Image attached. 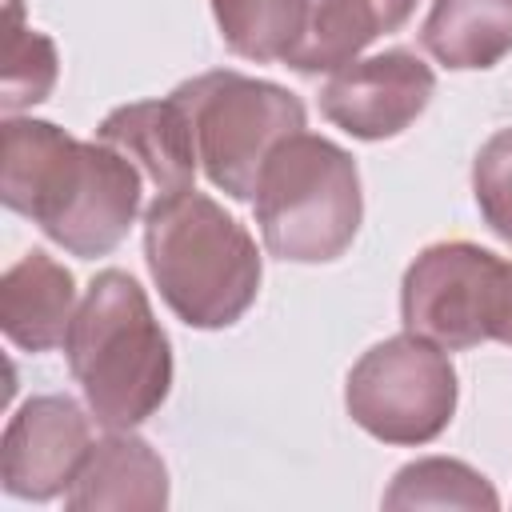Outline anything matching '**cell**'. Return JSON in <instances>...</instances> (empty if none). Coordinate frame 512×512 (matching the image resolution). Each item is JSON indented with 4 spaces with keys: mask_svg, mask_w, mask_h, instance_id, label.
<instances>
[{
    "mask_svg": "<svg viewBox=\"0 0 512 512\" xmlns=\"http://www.w3.org/2000/svg\"><path fill=\"white\" fill-rule=\"evenodd\" d=\"M140 168L104 140H76L52 120L4 116L0 200L80 260L108 256L140 216Z\"/></svg>",
    "mask_w": 512,
    "mask_h": 512,
    "instance_id": "cell-1",
    "label": "cell"
},
{
    "mask_svg": "<svg viewBox=\"0 0 512 512\" xmlns=\"http://www.w3.org/2000/svg\"><path fill=\"white\" fill-rule=\"evenodd\" d=\"M144 260L172 316L204 332L232 328L264 280L252 232L196 188L156 196L144 208Z\"/></svg>",
    "mask_w": 512,
    "mask_h": 512,
    "instance_id": "cell-2",
    "label": "cell"
},
{
    "mask_svg": "<svg viewBox=\"0 0 512 512\" xmlns=\"http://www.w3.org/2000/svg\"><path fill=\"white\" fill-rule=\"evenodd\" d=\"M68 372L100 428H136L172 392V344L136 276L104 268L64 336Z\"/></svg>",
    "mask_w": 512,
    "mask_h": 512,
    "instance_id": "cell-3",
    "label": "cell"
},
{
    "mask_svg": "<svg viewBox=\"0 0 512 512\" xmlns=\"http://www.w3.org/2000/svg\"><path fill=\"white\" fill-rule=\"evenodd\" d=\"M256 224L264 248L292 264L344 256L364 220L360 168L328 136L296 132L272 148L256 180Z\"/></svg>",
    "mask_w": 512,
    "mask_h": 512,
    "instance_id": "cell-4",
    "label": "cell"
},
{
    "mask_svg": "<svg viewBox=\"0 0 512 512\" xmlns=\"http://www.w3.org/2000/svg\"><path fill=\"white\" fill-rule=\"evenodd\" d=\"M196 136V160L212 188L232 200H252L264 160L276 144L304 132V100L272 80L232 68L200 72L172 88Z\"/></svg>",
    "mask_w": 512,
    "mask_h": 512,
    "instance_id": "cell-5",
    "label": "cell"
},
{
    "mask_svg": "<svg viewBox=\"0 0 512 512\" xmlns=\"http://www.w3.org/2000/svg\"><path fill=\"white\" fill-rule=\"evenodd\" d=\"M400 320L444 352L504 340L512 320V260L472 244L440 240L416 252L400 280Z\"/></svg>",
    "mask_w": 512,
    "mask_h": 512,
    "instance_id": "cell-6",
    "label": "cell"
},
{
    "mask_svg": "<svg viewBox=\"0 0 512 512\" xmlns=\"http://www.w3.org/2000/svg\"><path fill=\"white\" fill-rule=\"evenodd\" d=\"M460 380L448 352L416 332L372 344L344 380V408L356 428L396 448L432 444L456 416Z\"/></svg>",
    "mask_w": 512,
    "mask_h": 512,
    "instance_id": "cell-7",
    "label": "cell"
},
{
    "mask_svg": "<svg viewBox=\"0 0 512 512\" xmlns=\"http://www.w3.org/2000/svg\"><path fill=\"white\" fill-rule=\"evenodd\" d=\"M432 96L436 72L416 52L388 48L336 68L320 88V112L356 140H392L428 108Z\"/></svg>",
    "mask_w": 512,
    "mask_h": 512,
    "instance_id": "cell-8",
    "label": "cell"
},
{
    "mask_svg": "<svg viewBox=\"0 0 512 512\" xmlns=\"http://www.w3.org/2000/svg\"><path fill=\"white\" fill-rule=\"evenodd\" d=\"M92 448L88 412L60 392L24 400L4 428L0 444V480L16 500H52L64 496Z\"/></svg>",
    "mask_w": 512,
    "mask_h": 512,
    "instance_id": "cell-9",
    "label": "cell"
},
{
    "mask_svg": "<svg viewBox=\"0 0 512 512\" xmlns=\"http://www.w3.org/2000/svg\"><path fill=\"white\" fill-rule=\"evenodd\" d=\"M96 140L124 152L140 168L148 188H156V196L184 192L196 180L200 160H196L192 120L172 92L164 100H136L112 108L100 120Z\"/></svg>",
    "mask_w": 512,
    "mask_h": 512,
    "instance_id": "cell-10",
    "label": "cell"
},
{
    "mask_svg": "<svg viewBox=\"0 0 512 512\" xmlns=\"http://www.w3.org/2000/svg\"><path fill=\"white\" fill-rule=\"evenodd\" d=\"M72 512H100V508H140L160 512L168 504V468L160 452L140 440L132 428H116L96 440L64 492Z\"/></svg>",
    "mask_w": 512,
    "mask_h": 512,
    "instance_id": "cell-11",
    "label": "cell"
},
{
    "mask_svg": "<svg viewBox=\"0 0 512 512\" xmlns=\"http://www.w3.org/2000/svg\"><path fill=\"white\" fill-rule=\"evenodd\" d=\"M76 316V280L44 248L24 252L0 280V328L24 352L64 344Z\"/></svg>",
    "mask_w": 512,
    "mask_h": 512,
    "instance_id": "cell-12",
    "label": "cell"
},
{
    "mask_svg": "<svg viewBox=\"0 0 512 512\" xmlns=\"http://www.w3.org/2000/svg\"><path fill=\"white\" fill-rule=\"evenodd\" d=\"M416 0H308V24L288 56L300 76H320L352 64L376 36L400 32Z\"/></svg>",
    "mask_w": 512,
    "mask_h": 512,
    "instance_id": "cell-13",
    "label": "cell"
},
{
    "mask_svg": "<svg viewBox=\"0 0 512 512\" xmlns=\"http://www.w3.org/2000/svg\"><path fill=\"white\" fill-rule=\"evenodd\" d=\"M420 44L452 72L496 68L512 52V0H432Z\"/></svg>",
    "mask_w": 512,
    "mask_h": 512,
    "instance_id": "cell-14",
    "label": "cell"
},
{
    "mask_svg": "<svg viewBox=\"0 0 512 512\" xmlns=\"http://www.w3.org/2000/svg\"><path fill=\"white\" fill-rule=\"evenodd\" d=\"M212 16L232 56L288 64L308 24V0H212Z\"/></svg>",
    "mask_w": 512,
    "mask_h": 512,
    "instance_id": "cell-15",
    "label": "cell"
},
{
    "mask_svg": "<svg viewBox=\"0 0 512 512\" xmlns=\"http://www.w3.org/2000/svg\"><path fill=\"white\" fill-rule=\"evenodd\" d=\"M384 508H468L496 512L500 496L484 472L452 456H420L404 464L380 496Z\"/></svg>",
    "mask_w": 512,
    "mask_h": 512,
    "instance_id": "cell-16",
    "label": "cell"
},
{
    "mask_svg": "<svg viewBox=\"0 0 512 512\" xmlns=\"http://www.w3.org/2000/svg\"><path fill=\"white\" fill-rule=\"evenodd\" d=\"M60 76V56L56 44L24 28L20 20V0H8V40H4V88H0V108L4 116H16L20 108H32L48 100Z\"/></svg>",
    "mask_w": 512,
    "mask_h": 512,
    "instance_id": "cell-17",
    "label": "cell"
},
{
    "mask_svg": "<svg viewBox=\"0 0 512 512\" xmlns=\"http://www.w3.org/2000/svg\"><path fill=\"white\" fill-rule=\"evenodd\" d=\"M472 196L484 224L512 244V128L492 132L472 160Z\"/></svg>",
    "mask_w": 512,
    "mask_h": 512,
    "instance_id": "cell-18",
    "label": "cell"
},
{
    "mask_svg": "<svg viewBox=\"0 0 512 512\" xmlns=\"http://www.w3.org/2000/svg\"><path fill=\"white\" fill-rule=\"evenodd\" d=\"M500 344H512V320H508V332H504V340Z\"/></svg>",
    "mask_w": 512,
    "mask_h": 512,
    "instance_id": "cell-19",
    "label": "cell"
}]
</instances>
